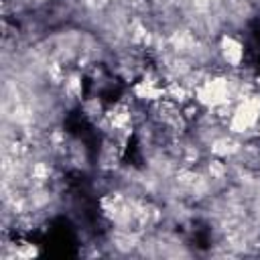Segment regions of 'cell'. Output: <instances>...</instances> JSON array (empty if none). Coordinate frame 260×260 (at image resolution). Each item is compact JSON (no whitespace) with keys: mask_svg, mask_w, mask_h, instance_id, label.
I'll return each mask as SVG.
<instances>
[{"mask_svg":"<svg viewBox=\"0 0 260 260\" xmlns=\"http://www.w3.org/2000/svg\"><path fill=\"white\" fill-rule=\"evenodd\" d=\"M223 57H225V61H230L234 65L240 61L242 49H240V45L234 39H223Z\"/></svg>","mask_w":260,"mask_h":260,"instance_id":"1","label":"cell"}]
</instances>
